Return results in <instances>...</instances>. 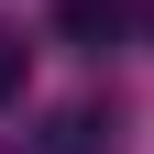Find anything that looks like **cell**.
Segmentation results:
<instances>
[{"mask_svg": "<svg viewBox=\"0 0 154 154\" xmlns=\"http://www.w3.org/2000/svg\"><path fill=\"white\" fill-rule=\"evenodd\" d=\"M11 88H22V44L0 33V99H11Z\"/></svg>", "mask_w": 154, "mask_h": 154, "instance_id": "cell-1", "label": "cell"}, {"mask_svg": "<svg viewBox=\"0 0 154 154\" xmlns=\"http://www.w3.org/2000/svg\"><path fill=\"white\" fill-rule=\"evenodd\" d=\"M132 33H154V0H132Z\"/></svg>", "mask_w": 154, "mask_h": 154, "instance_id": "cell-2", "label": "cell"}]
</instances>
